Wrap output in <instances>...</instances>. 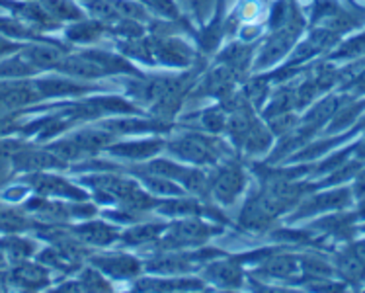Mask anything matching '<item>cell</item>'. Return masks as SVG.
<instances>
[{"label":"cell","mask_w":365,"mask_h":293,"mask_svg":"<svg viewBox=\"0 0 365 293\" xmlns=\"http://www.w3.org/2000/svg\"><path fill=\"white\" fill-rule=\"evenodd\" d=\"M166 149L182 160L197 166L215 165L227 153V147L221 141L203 133H184V135L174 137L166 143Z\"/></svg>","instance_id":"cell-1"},{"label":"cell","mask_w":365,"mask_h":293,"mask_svg":"<svg viewBox=\"0 0 365 293\" xmlns=\"http://www.w3.org/2000/svg\"><path fill=\"white\" fill-rule=\"evenodd\" d=\"M187 2H190V6H192V10L200 20H205L213 10V0H187Z\"/></svg>","instance_id":"cell-48"},{"label":"cell","mask_w":365,"mask_h":293,"mask_svg":"<svg viewBox=\"0 0 365 293\" xmlns=\"http://www.w3.org/2000/svg\"><path fill=\"white\" fill-rule=\"evenodd\" d=\"M8 284L20 287V289H41L49 286V270L41 262H24L14 264V268H10L6 274Z\"/></svg>","instance_id":"cell-9"},{"label":"cell","mask_w":365,"mask_h":293,"mask_svg":"<svg viewBox=\"0 0 365 293\" xmlns=\"http://www.w3.org/2000/svg\"><path fill=\"white\" fill-rule=\"evenodd\" d=\"M26 145L14 139H0V166H12V158L18 150H22Z\"/></svg>","instance_id":"cell-45"},{"label":"cell","mask_w":365,"mask_h":293,"mask_svg":"<svg viewBox=\"0 0 365 293\" xmlns=\"http://www.w3.org/2000/svg\"><path fill=\"white\" fill-rule=\"evenodd\" d=\"M73 235L81 242H84L86 247H112L113 242L120 241L121 231H118L115 227L104 221H86L71 229Z\"/></svg>","instance_id":"cell-12"},{"label":"cell","mask_w":365,"mask_h":293,"mask_svg":"<svg viewBox=\"0 0 365 293\" xmlns=\"http://www.w3.org/2000/svg\"><path fill=\"white\" fill-rule=\"evenodd\" d=\"M303 30V16L297 14L287 26L274 30V34L266 39V43L262 46L258 57L254 61L256 68H268L276 65L277 61H282L289 53L293 43L297 41L299 34Z\"/></svg>","instance_id":"cell-4"},{"label":"cell","mask_w":365,"mask_h":293,"mask_svg":"<svg viewBox=\"0 0 365 293\" xmlns=\"http://www.w3.org/2000/svg\"><path fill=\"white\" fill-rule=\"evenodd\" d=\"M150 8H155L158 14L166 16V18H178V8L174 4V0H147Z\"/></svg>","instance_id":"cell-47"},{"label":"cell","mask_w":365,"mask_h":293,"mask_svg":"<svg viewBox=\"0 0 365 293\" xmlns=\"http://www.w3.org/2000/svg\"><path fill=\"white\" fill-rule=\"evenodd\" d=\"M81 2H86V0H81Z\"/></svg>","instance_id":"cell-57"},{"label":"cell","mask_w":365,"mask_h":293,"mask_svg":"<svg viewBox=\"0 0 365 293\" xmlns=\"http://www.w3.org/2000/svg\"><path fill=\"white\" fill-rule=\"evenodd\" d=\"M227 118H229V112L225 110L223 104L215 106V108H209L202 113V128L209 133H221L225 128H227Z\"/></svg>","instance_id":"cell-39"},{"label":"cell","mask_w":365,"mask_h":293,"mask_svg":"<svg viewBox=\"0 0 365 293\" xmlns=\"http://www.w3.org/2000/svg\"><path fill=\"white\" fill-rule=\"evenodd\" d=\"M31 219L28 217V211L16 207L14 203L10 205H0V233L4 235H20L31 229Z\"/></svg>","instance_id":"cell-27"},{"label":"cell","mask_w":365,"mask_h":293,"mask_svg":"<svg viewBox=\"0 0 365 293\" xmlns=\"http://www.w3.org/2000/svg\"><path fill=\"white\" fill-rule=\"evenodd\" d=\"M246 100L252 104V108H260L264 100L268 98V81L266 78H252L245 86Z\"/></svg>","instance_id":"cell-42"},{"label":"cell","mask_w":365,"mask_h":293,"mask_svg":"<svg viewBox=\"0 0 365 293\" xmlns=\"http://www.w3.org/2000/svg\"><path fill=\"white\" fill-rule=\"evenodd\" d=\"M235 83H237V76L232 75L231 68H227L221 65L215 71H211L202 83V94L203 96H213V98H227L231 96L235 92Z\"/></svg>","instance_id":"cell-16"},{"label":"cell","mask_w":365,"mask_h":293,"mask_svg":"<svg viewBox=\"0 0 365 293\" xmlns=\"http://www.w3.org/2000/svg\"><path fill=\"white\" fill-rule=\"evenodd\" d=\"M36 88L41 94V98H57V96H78L90 91L88 86L81 83H75L71 78H45L36 83Z\"/></svg>","instance_id":"cell-24"},{"label":"cell","mask_w":365,"mask_h":293,"mask_svg":"<svg viewBox=\"0 0 365 293\" xmlns=\"http://www.w3.org/2000/svg\"><path fill=\"white\" fill-rule=\"evenodd\" d=\"M22 55L36 68H55L67 57V53L53 43H31V46H26Z\"/></svg>","instance_id":"cell-19"},{"label":"cell","mask_w":365,"mask_h":293,"mask_svg":"<svg viewBox=\"0 0 365 293\" xmlns=\"http://www.w3.org/2000/svg\"><path fill=\"white\" fill-rule=\"evenodd\" d=\"M0 250L6 255V258L12 264L24 262L28 260L31 255H36L38 250V242L31 241V239H24L18 235H6L0 239Z\"/></svg>","instance_id":"cell-25"},{"label":"cell","mask_w":365,"mask_h":293,"mask_svg":"<svg viewBox=\"0 0 365 293\" xmlns=\"http://www.w3.org/2000/svg\"><path fill=\"white\" fill-rule=\"evenodd\" d=\"M39 2L57 22H78L86 18L84 10L75 4V0H39Z\"/></svg>","instance_id":"cell-30"},{"label":"cell","mask_w":365,"mask_h":293,"mask_svg":"<svg viewBox=\"0 0 365 293\" xmlns=\"http://www.w3.org/2000/svg\"><path fill=\"white\" fill-rule=\"evenodd\" d=\"M168 229V223H139V225L129 227L127 231H123L120 237V241L127 247H145L150 242H157Z\"/></svg>","instance_id":"cell-17"},{"label":"cell","mask_w":365,"mask_h":293,"mask_svg":"<svg viewBox=\"0 0 365 293\" xmlns=\"http://www.w3.org/2000/svg\"><path fill=\"white\" fill-rule=\"evenodd\" d=\"M272 139H274V133L269 131V128L266 123H262L258 118L252 121V125L248 128V131L242 137L240 141V149L248 153V155H262L272 147Z\"/></svg>","instance_id":"cell-21"},{"label":"cell","mask_w":365,"mask_h":293,"mask_svg":"<svg viewBox=\"0 0 365 293\" xmlns=\"http://www.w3.org/2000/svg\"><path fill=\"white\" fill-rule=\"evenodd\" d=\"M84 55H88L90 59H94L100 65V67H104V71L108 75H118V73H135V68L127 63L123 57L120 55H115V53L110 51H88L84 53Z\"/></svg>","instance_id":"cell-34"},{"label":"cell","mask_w":365,"mask_h":293,"mask_svg":"<svg viewBox=\"0 0 365 293\" xmlns=\"http://www.w3.org/2000/svg\"><path fill=\"white\" fill-rule=\"evenodd\" d=\"M65 165L67 163L57 157L53 150L28 149V145L22 150H18L12 158V170H24V173H43L51 168H63Z\"/></svg>","instance_id":"cell-7"},{"label":"cell","mask_w":365,"mask_h":293,"mask_svg":"<svg viewBox=\"0 0 365 293\" xmlns=\"http://www.w3.org/2000/svg\"><path fill=\"white\" fill-rule=\"evenodd\" d=\"M164 147H166V143L160 141V139H141V141L110 145L106 150L113 157L129 158L133 163H139V160H147V158H153L155 155H158Z\"/></svg>","instance_id":"cell-13"},{"label":"cell","mask_w":365,"mask_h":293,"mask_svg":"<svg viewBox=\"0 0 365 293\" xmlns=\"http://www.w3.org/2000/svg\"><path fill=\"white\" fill-rule=\"evenodd\" d=\"M356 155H358V158L365 160V143H359L358 147H356Z\"/></svg>","instance_id":"cell-56"},{"label":"cell","mask_w":365,"mask_h":293,"mask_svg":"<svg viewBox=\"0 0 365 293\" xmlns=\"http://www.w3.org/2000/svg\"><path fill=\"white\" fill-rule=\"evenodd\" d=\"M137 178L141 180V184L145 186V190L149 192L150 195H160V197H180L184 195V186L178 184L176 180H170V178H164V176H155V174H137Z\"/></svg>","instance_id":"cell-29"},{"label":"cell","mask_w":365,"mask_h":293,"mask_svg":"<svg viewBox=\"0 0 365 293\" xmlns=\"http://www.w3.org/2000/svg\"><path fill=\"white\" fill-rule=\"evenodd\" d=\"M354 194H356V197H365V170H359V173L356 174Z\"/></svg>","instance_id":"cell-50"},{"label":"cell","mask_w":365,"mask_h":293,"mask_svg":"<svg viewBox=\"0 0 365 293\" xmlns=\"http://www.w3.org/2000/svg\"><path fill=\"white\" fill-rule=\"evenodd\" d=\"M351 194L350 190L340 188L334 190V192H322V194H317L313 197H309L305 202L297 203V213L293 215L295 219L307 217V215H314V213H322V211L330 210H342L346 205H350Z\"/></svg>","instance_id":"cell-11"},{"label":"cell","mask_w":365,"mask_h":293,"mask_svg":"<svg viewBox=\"0 0 365 293\" xmlns=\"http://www.w3.org/2000/svg\"><path fill=\"white\" fill-rule=\"evenodd\" d=\"M88 12L94 16V20H100L104 24H115L120 22V16L113 8V0H86L84 2Z\"/></svg>","instance_id":"cell-40"},{"label":"cell","mask_w":365,"mask_h":293,"mask_svg":"<svg viewBox=\"0 0 365 293\" xmlns=\"http://www.w3.org/2000/svg\"><path fill=\"white\" fill-rule=\"evenodd\" d=\"M336 270L350 284H361L365 278V262L359 260L351 250H346L336 258Z\"/></svg>","instance_id":"cell-32"},{"label":"cell","mask_w":365,"mask_h":293,"mask_svg":"<svg viewBox=\"0 0 365 293\" xmlns=\"http://www.w3.org/2000/svg\"><path fill=\"white\" fill-rule=\"evenodd\" d=\"M365 102H358V104H342L340 110L332 115L330 120V125H328V131L334 133V131H342L344 128H348L351 121L356 120L359 115V112H364Z\"/></svg>","instance_id":"cell-38"},{"label":"cell","mask_w":365,"mask_h":293,"mask_svg":"<svg viewBox=\"0 0 365 293\" xmlns=\"http://www.w3.org/2000/svg\"><path fill=\"white\" fill-rule=\"evenodd\" d=\"M266 125H268L269 131L274 133V137H282L285 135V133H289L291 129H295V125H297V115L293 112L276 113V115L266 118Z\"/></svg>","instance_id":"cell-41"},{"label":"cell","mask_w":365,"mask_h":293,"mask_svg":"<svg viewBox=\"0 0 365 293\" xmlns=\"http://www.w3.org/2000/svg\"><path fill=\"white\" fill-rule=\"evenodd\" d=\"M356 86H358V91H364L365 92V71L359 75V78L356 81Z\"/></svg>","instance_id":"cell-55"},{"label":"cell","mask_w":365,"mask_h":293,"mask_svg":"<svg viewBox=\"0 0 365 293\" xmlns=\"http://www.w3.org/2000/svg\"><path fill=\"white\" fill-rule=\"evenodd\" d=\"M55 68L63 75L71 76V78H84V81L102 78V76L108 75L104 67H100L96 61L90 59L88 55H84V53L78 55V57H65Z\"/></svg>","instance_id":"cell-14"},{"label":"cell","mask_w":365,"mask_h":293,"mask_svg":"<svg viewBox=\"0 0 365 293\" xmlns=\"http://www.w3.org/2000/svg\"><path fill=\"white\" fill-rule=\"evenodd\" d=\"M155 61L170 67H187L194 59V51L178 38H153Z\"/></svg>","instance_id":"cell-10"},{"label":"cell","mask_w":365,"mask_h":293,"mask_svg":"<svg viewBox=\"0 0 365 293\" xmlns=\"http://www.w3.org/2000/svg\"><path fill=\"white\" fill-rule=\"evenodd\" d=\"M115 137L112 131H108L106 128H90V129H81L71 135V139L75 141L84 155H94L98 150L108 149L110 145H113Z\"/></svg>","instance_id":"cell-18"},{"label":"cell","mask_w":365,"mask_h":293,"mask_svg":"<svg viewBox=\"0 0 365 293\" xmlns=\"http://www.w3.org/2000/svg\"><path fill=\"white\" fill-rule=\"evenodd\" d=\"M36 71L38 68L34 67L24 55L0 63V78H24V76L34 75Z\"/></svg>","instance_id":"cell-35"},{"label":"cell","mask_w":365,"mask_h":293,"mask_svg":"<svg viewBox=\"0 0 365 293\" xmlns=\"http://www.w3.org/2000/svg\"><path fill=\"white\" fill-rule=\"evenodd\" d=\"M28 184H30V188H34L36 194L43 195V197H65V200H73V202H86L88 200V194L84 190L71 184V182L65 180L63 176H57V174H31Z\"/></svg>","instance_id":"cell-5"},{"label":"cell","mask_w":365,"mask_h":293,"mask_svg":"<svg viewBox=\"0 0 365 293\" xmlns=\"http://www.w3.org/2000/svg\"><path fill=\"white\" fill-rule=\"evenodd\" d=\"M78 284L82 292H112V284L106 279V274L98 270L96 266L84 268L78 276Z\"/></svg>","instance_id":"cell-36"},{"label":"cell","mask_w":365,"mask_h":293,"mask_svg":"<svg viewBox=\"0 0 365 293\" xmlns=\"http://www.w3.org/2000/svg\"><path fill=\"white\" fill-rule=\"evenodd\" d=\"M113 8L120 20H135V22H149V12L143 2L137 0H113Z\"/></svg>","instance_id":"cell-37"},{"label":"cell","mask_w":365,"mask_h":293,"mask_svg":"<svg viewBox=\"0 0 365 293\" xmlns=\"http://www.w3.org/2000/svg\"><path fill=\"white\" fill-rule=\"evenodd\" d=\"M293 110H297V92L295 88L284 86L269 98L268 106L264 108V118L276 115V113L293 112Z\"/></svg>","instance_id":"cell-33"},{"label":"cell","mask_w":365,"mask_h":293,"mask_svg":"<svg viewBox=\"0 0 365 293\" xmlns=\"http://www.w3.org/2000/svg\"><path fill=\"white\" fill-rule=\"evenodd\" d=\"M102 128L112 131L113 135H135L147 131H163L164 121L160 120H141V118H115L102 123Z\"/></svg>","instance_id":"cell-20"},{"label":"cell","mask_w":365,"mask_h":293,"mask_svg":"<svg viewBox=\"0 0 365 293\" xmlns=\"http://www.w3.org/2000/svg\"><path fill=\"white\" fill-rule=\"evenodd\" d=\"M340 106H342V100L338 96L324 98L322 102H319L311 112L307 113L305 118H303V123L317 131V129L322 128L327 121L332 120V115L340 110Z\"/></svg>","instance_id":"cell-31"},{"label":"cell","mask_w":365,"mask_h":293,"mask_svg":"<svg viewBox=\"0 0 365 293\" xmlns=\"http://www.w3.org/2000/svg\"><path fill=\"white\" fill-rule=\"evenodd\" d=\"M10 178V168L8 166H0V186Z\"/></svg>","instance_id":"cell-54"},{"label":"cell","mask_w":365,"mask_h":293,"mask_svg":"<svg viewBox=\"0 0 365 293\" xmlns=\"http://www.w3.org/2000/svg\"><path fill=\"white\" fill-rule=\"evenodd\" d=\"M221 233V229L211 223H205L200 217H184L168 225L166 233L157 241L160 250H180L186 247H197L209 241L213 235Z\"/></svg>","instance_id":"cell-2"},{"label":"cell","mask_w":365,"mask_h":293,"mask_svg":"<svg viewBox=\"0 0 365 293\" xmlns=\"http://www.w3.org/2000/svg\"><path fill=\"white\" fill-rule=\"evenodd\" d=\"M260 272L269 278L289 279L301 272V260L291 255H274L260 264Z\"/></svg>","instance_id":"cell-23"},{"label":"cell","mask_w":365,"mask_h":293,"mask_svg":"<svg viewBox=\"0 0 365 293\" xmlns=\"http://www.w3.org/2000/svg\"><path fill=\"white\" fill-rule=\"evenodd\" d=\"M18 47L20 46H16L14 41H8L6 38H2V36H0V57H2V55H6V53L16 51Z\"/></svg>","instance_id":"cell-51"},{"label":"cell","mask_w":365,"mask_h":293,"mask_svg":"<svg viewBox=\"0 0 365 293\" xmlns=\"http://www.w3.org/2000/svg\"><path fill=\"white\" fill-rule=\"evenodd\" d=\"M203 278L207 279L209 284L223 287V289H239L245 286V270L237 260H231V258L207 264L203 270Z\"/></svg>","instance_id":"cell-8"},{"label":"cell","mask_w":365,"mask_h":293,"mask_svg":"<svg viewBox=\"0 0 365 293\" xmlns=\"http://www.w3.org/2000/svg\"><path fill=\"white\" fill-rule=\"evenodd\" d=\"M246 184L248 176L237 160H229L209 176V192L221 205H231L237 202V197L245 192Z\"/></svg>","instance_id":"cell-3"},{"label":"cell","mask_w":365,"mask_h":293,"mask_svg":"<svg viewBox=\"0 0 365 293\" xmlns=\"http://www.w3.org/2000/svg\"><path fill=\"white\" fill-rule=\"evenodd\" d=\"M28 195V188H22V186H14V188H8L4 194H2V197L6 200V202L10 203H18L20 200H24Z\"/></svg>","instance_id":"cell-49"},{"label":"cell","mask_w":365,"mask_h":293,"mask_svg":"<svg viewBox=\"0 0 365 293\" xmlns=\"http://www.w3.org/2000/svg\"><path fill=\"white\" fill-rule=\"evenodd\" d=\"M348 250H351L354 255L358 256L359 260H364V262H365V239H364V241L351 242L350 248H348Z\"/></svg>","instance_id":"cell-52"},{"label":"cell","mask_w":365,"mask_h":293,"mask_svg":"<svg viewBox=\"0 0 365 293\" xmlns=\"http://www.w3.org/2000/svg\"><path fill=\"white\" fill-rule=\"evenodd\" d=\"M186 170L187 166L178 165V163L168 160V158H150L145 165L137 166L135 174H155V176H164V178H170V180H176L180 184Z\"/></svg>","instance_id":"cell-28"},{"label":"cell","mask_w":365,"mask_h":293,"mask_svg":"<svg viewBox=\"0 0 365 293\" xmlns=\"http://www.w3.org/2000/svg\"><path fill=\"white\" fill-rule=\"evenodd\" d=\"M90 264L113 279H133L143 270V264L125 252H110V255L92 256Z\"/></svg>","instance_id":"cell-6"},{"label":"cell","mask_w":365,"mask_h":293,"mask_svg":"<svg viewBox=\"0 0 365 293\" xmlns=\"http://www.w3.org/2000/svg\"><path fill=\"white\" fill-rule=\"evenodd\" d=\"M110 30L108 24L100 22V20H78L73 22L71 28H67V39L78 46H86V43H94L98 39L106 36V31Z\"/></svg>","instance_id":"cell-22"},{"label":"cell","mask_w":365,"mask_h":293,"mask_svg":"<svg viewBox=\"0 0 365 293\" xmlns=\"http://www.w3.org/2000/svg\"><path fill=\"white\" fill-rule=\"evenodd\" d=\"M137 292H190L203 289L202 279H139L135 282Z\"/></svg>","instance_id":"cell-26"},{"label":"cell","mask_w":365,"mask_h":293,"mask_svg":"<svg viewBox=\"0 0 365 293\" xmlns=\"http://www.w3.org/2000/svg\"><path fill=\"white\" fill-rule=\"evenodd\" d=\"M359 168H361V158L359 160H351L348 165H340L336 168L334 173H332V178H328L327 186H336V184H340V182L348 180L351 176H356L359 173Z\"/></svg>","instance_id":"cell-44"},{"label":"cell","mask_w":365,"mask_h":293,"mask_svg":"<svg viewBox=\"0 0 365 293\" xmlns=\"http://www.w3.org/2000/svg\"><path fill=\"white\" fill-rule=\"evenodd\" d=\"M49 150H53L59 158H63L65 163H71V160H78V158L86 157L81 150V147L73 141V139H61L57 143H53L49 147Z\"/></svg>","instance_id":"cell-43"},{"label":"cell","mask_w":365,"mask_h":293,"mask_svg":"<svg viewBox=\"0 0 365 293\" xmlns=\"http://www.w3.org/2000/svg\"><path fill=\"white\" fill-rule=\"evenodd\" d=\"M8 264H10V260H8L6 255H4V252L0 250V278H2V276H6V274H8Z\"/></svg>","instance_id":"cell-53"},{"label":"cell","mask_w":365,"mask_h":293,"mask_svg":"<svg viewBox=\"0 0 365 293\" xmlns=\"http://www.w3.org/2000/svg\"><path fill=\"white\" fill-rule=\"evenodd\" d=\"M359 53H365V36H358V38L346 41L342 49L334 53L336 59H344V57H356Z\"/></svg>","instance_id":"cell-46"},{"label":"cell","mask_w":365,"mask_h":293,"mask_svg":"<svg viewBox=\"0 0 365 293\" xmlns=\"http://www.w3.org/2000/svg\"><path fill=\"white\" fill-rule=\"evenodd\" d=\"M157 210L164 215H170V217H202L203 213H209L217 219H223L217 211H211L207 207H203L200 202L194 200H184V195L180 197H168L166 202H158Z\"/></svg>","instance_id":"cell-15"}]
</instances>
